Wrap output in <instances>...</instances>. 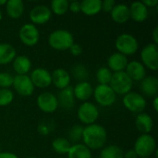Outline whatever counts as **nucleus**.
<instances>
[{"label": "nucleus", "instance_id": "obj_1", "mask_svg": "<svg viewBox=\"0 0 158 158\" xmlns=\"http://www.w3.org/2000/svg\"><path fill=\"white\" fill-rule=\"evenodd\" d=\"M81 140L83 141V144L91 151L99 150L104 148L107 140V133L103 126L91 124L83 128Z\"/></svg>", "mask_w": 158, "mask_h": 158}, {"label": "nucleus", "instance_id": "obj_2", "mask_svg": "<svg viewBox=\"0 0 158 158\" xmlns=\"http://www.w3.org/2000/svg\"><path fill=\"white\" fill-rule=\"evenodd\" d=\"M73 35L67 30H56L52 31L48 37L49 45L55 50L58 51L69 50V47L73 44Z\"/></svg>", "mask_w": 158, "mask_h": 158}, {"label": "nucleus", "instance_id": "obj_3", "mask_svg": "<svg viewBox=\"0 0 158 158\" xmlns=\"http://www.w3.org/2000/svg\"><path fill=\"white\" fill-rule=\"evenodd\" d=\"M116 94L125 95L128 93L131 92L133 81L127 75L125 71L114 72L111 78V81L108 84Z\"/></svg>", "mask_w": 158, "mask_h": 158}, {"label": "nucleus", "instance_id": "obj_4", "mask_svg": "<svg viewBox=\"0 0 158 158\" xmlns=\"http://www.w3.org/2000/svg\"><path fill=\"white\" fill-rule=\"evenodd\" d=\"M133 150L138 157H150L156 150V142L150 134H142L136 140Z\"/></svg>", "mask_w": 158, "mask_h": 158}, {"label": "nucleus", "instance_id": "obj_5", "mask_svg": "<svg viewBox=\"0 0 158 158\" xmlns=\"http://www.w3.org/2000/svg\"><path fill=\"white\" fill-rule=\"evenodd\" d=\"M115 45L118 53L126 56L134 55L139 48L137 39L130 33H122L118 35L116 39Z\"/></svg>", "mask_w": 158, "mask_h": 158}, {"label": "nucleus", "instance_id": "obj_6", "mask_svg": "<svg viewBox=\"0 0 158 158\" xmlns=\"http://www.w3.org/2000/svg\"><path fill=\"white\" fill-rule=\"evenodd\" d=\"M96 103L101 106H110L117 100V94L109 85L98 84L93 93Z\"/></svg>", "mask_w": 158, "mask_h": 158}, {"label": "nucleus", "instance_id": "obj_7", "mask_svg": "<svg viewBox=\"0 0 158 158\" xmlns=\"http://www.w3.org/2000/svg\"><path fill=\"white\" fill-rule=\"evenodd\" d=\"M124 106L134 114H141L146 107L145 98L139 93L130 92L123 96Z\"/></svg>", "mask_w": 158, "mask_h": 158}, {"label": "nucleus", "instance_id": "obj_8", "mask_svg": "<svg viewBox=\"0 0 158 158\" xmlns=\"http://www.w3.org/2000/svg\"><path fill=\"white\" fill-rule=\"evenodd\" d=\"M77 115L81 123L85 125H91L94 124L99 118V110L94 104L91 102H84L80 106Z\"/></svg>", "mask_w": 158, "mask_h": 158}, {"label": "nucleus", "instance_id": "obj_9", "mask_svg": "<svg viewBox=\"0 0 158 158\" xmlns=\"http://www.w3.org/2000/svg\"><path fill=\"white\" fill-rule=\"evenodd\" d=\"M142 64L144 68L151 70H157L158 69V46L157 44H148L145 45L141 52Z\"/></svg>", "mask_w": 158, "mask_h": 158}, {"label": "nucleus", "instance_id": "obj_10", "mask_svg": "<svg viewBox=\"0 0 158 158\" xmlns=\"http://www.w3.org/2000/svg\"><path fill=\"white\" fill-rule=\"evenodd\" d=\"M19 37L23 44L34 46L40 39V32L35 25L32 23H26L19 29Z\"/></svg>", "mask_w": 158, "mask_h": 158}, {"label": "nucleus", "instance_id": "obj_11", "mask_svg": "<svg viewBox=\"0 0 158 158\" xmlns=\"http://www.w3.org/2000/svg\"><path fill=\"white\" fill-rule=\"evenodd\" d=\"M37 106L44 113H53L58 107L57 98L50 92H44L40 94L36 99Z\"/></svg>", "mask_w": 158, "mask_h": 158}, {"label": "nucleus", "instance_id": "obj_12", "mask_svg": "<svg viewBox=\"0 0 158 158\" xmlns=\"http://www.w3.org/2000/svg\"><path fill=\"white\" fill-rule=\"evenodd\" d=\"M13 88L20 96H30L34 92V86L28 75H16L13 79Z\"/></svg>", "mask_w": 158, "mask_h": 158}, {"label": "nucleus", "instance_id": "obj_13", "mask_svg": "<svg viewBox=\"0 0 158 158\" xmlns=\"http://www.w3.org/2000/svg\"><path fill=\"white\" fill-rule=\"evenodd\" d=\"M51 16H52L51 9L45 5H37L33 6L29 13L30 20L32 22L33 25L45 24L46 22L49 21Z\"/></svg>", "mask_w": 158, "mask_h": 158}, {"label": "nucleus", "instance_id": "obj_14", "mask_svg": "<svg viewBox=\"0 0 158 158\" xmlns=\"http://www.w3.org/2000/svg\"><path fill=\"white\" fill-rule=\"evenodd\" d=\"M30 79L34 87L44 89L51 85L52 83V77L51 73L43 68H37L32 70L31 73Z\"/></svg>", "mask_w": 158, "mask_h": 158}, {"label": "nucleus", "instance_id": "obj_15", "mask_svg": "<svg viewBox=\"0 0 158 158\" xmlns=\"http://www.w3.org/2000/svg\"><path fill=\"white\" fill-rule=\"evenodd\" d=\"M124 71L132 81H141L146 77V70L144 66L136 60L129 62Z\"/></svg>", "mask_w": 158, "mask_h": 158}, {"label": "nucleus", "instance_id": "obj_16", "mask_svg": "<svg viewBox=\"0 0 158 158\" xmlns=\"http://www.w3.org/2000/svg\"><path fill=\"white\" fill-rule=\"evenodd\" d=\"M140 88L142 91V95L154 98L157 96L158 93V80L155 76H148L145 77L143 81H141Z\"/></svg>", "mask_w": 158, "mask_h": 158}, {"label": "nucleus", "instance_id": "obj_17", "mask_svg": "<svg viewBox=\"0 0 158 158\" xmlns=\"http://www.w3.org/2000/svg\"><path fill=\"white\" fill-rule=\"evenodd\" d=\"M56 98H57L58 106H60L64 109H71L74 106V103H75L73 87L68 86L65 89L60 90Z\"/></svg>", "mask_w": 158, "mask_h": 158}, {"label": "nucleus", "instance_id": "obj_18", "mask_svg": "<svg viewBox=\"0 0 158 158\" xmlns=\"http://www.w3.org/2000/svg\"><path fill=\"white\" fill-rule=\"evenodd\" d=\"M128 63H129V61H128L127 56L118 52L112 54L107 59L108 69L114 72L124 71Z\"/></svg>", "mask_w": 158, "mask_h": 158}, {"label": "nucleus", "instance_id": "obj_19", "mask_svg": "<svg viewBox=\"0 0 158 158\" xmlns=\"http://www.w3.org/2000/svg\"><path fill=\"white\" fill-rule=\"evenodd\" d=\"M52 83L57 89H65L69 86L70 82V74L64 69H56L51 73Z\"/></svg>", "mask_w": 158, "mask_h": 158}, {"label": "nucleus", "instance_id": "obj_20", "mask_svg": "<svg viewBox=\"0 0 158 158\" xmlns=\"http://www.w3.org/2000/svg\"><path fill=\"white\" fill-rule=\"evenodd\" d=\"M130 7V16L136 22H143L148 17V8L142 1L133 2Z\"/></svg>", "mask_w": 158, "mask_h": 158}, {"label": "nucleus", "instance_id": "obj_21", "mask_svg": "<svg viewBox=\"0 0 158 158\" xmlns=\"http://www.w3.org/2000/svg\"><path fill=\"white\" fill-rule=\"evenodd\" d=\"M110 15H111V19L115 22L119 24L125 23L131 19L130 7L125 4H118L111 10Z\"/></svg>", "mask_w": 158, "mask_h": 158}, {"label": "nucleus", "instance_id": "obj_22", "mask_svg": "<svg viewBox=\"0 0 158 158\" xmlns=\"http://www.w3.org/2000/svg\"><path fill=\"white\" fill-rule=\"evenodd\" d=\"M94 89L92 84L88 81H81L78 82L75 87H73V94L74 97L80 101H87L93 95Z\"/></svg>", "mask_w": 158, "mask_h": 158}, {"label": "nucleus", "instance_id": "obj_23", "mask_svg": "<svg viewBox=\"0 0 158 158\" xmlns=\"http://www.w3.org/2000/svg\"><path fill=\"white\" fill-rule=\"evenodd\" d=\"M135 125L137 130L143 134H149L154 128V121L151 116L146 113L138 114L135 119Z\"/></svg>", "mask_w": 158, "mask_h": 158}, {"label": "nucleus", "instance_id": "obj_24", "mask_svg": "<svg viewBox=\"0 0 158 158\" xmlns=\"http://www.w3.org/2000/svg\"><path fill=\"white\" fill-rule=\"evenodd\" d=\"M12 66L17 75H27L31 69V62L26 56H18L12 61Z\"/></svg>", "mask_w": 158, "mask_h": 158}, {"label": "nucleus", "instance_id": "obj_25", "mask_svg": "<svg viewBox=\"0 0 158 158\" xmlns=\"http://www.w3.org/2000/svg\"><path fill=\"white\" fill-rule=\"evenodd\" d=\"M102 10L101 0H83L81 2V11L86 16H94Z\"/></svg>", "mask_w": 158, "mask_h": 158}, {"label": "nucleus", "instance_id": "obj_26", "mask_svg": "<svg viewBox=\"0 0 158 158\" xmlns=\"http://www.w3.org/2000/svg\"><path fill=\"white\" fill-rule=\"evenodd\" d=\"M6 11L8 17L19 19L24 11V4L21 0H8L6 3Z\"/></svg>", "mask_w": 158, "mask_h": 158}, {"label": "nucleus", "instance_id": "obj_27", "mask_svg": "<svg viewBox=\"0 0 158 158\" xmlns=\"http://www.w3.org/2000/svg\"><path fill=\"white\" fill-rule=\"evenodd\" d=\"M16 50L10 44H0V65L9 64L16 57Z\"/></svg>", "mask_w": 158, "mask_h": 158}, {"label": "nucleus", "instance_id": "obj_28", "mask_svg": "<svg viewBox=\"0 0 158 158\" xmlns=\"http://www.w3.org/2000/svg\"><path fill=\"white\" fill-rule=\"evenodd\" d=\"M68 158H92V151L83 143H76L71 145Z\"/></svg>", "mask_w": 158, "mask_h": 158}, {"label": "nucleus", "instance_id": "obj_29", "mask_svg": "<svg viewBox=\"0 0 158 158\" xmlns=\"http://www.w3.org/2000/svg\"><path fill=\"white\" fill-rule=\"evenodd\" d=\"M71 147V143L67 138H56L52 143L53 150L59 155H67Z\"/></svg>", "mask_w": 158, "mask_h": 158}, {"label": "nucleus", "instance_id": "obj_30", "mask_svg": "<svg viewBox=\"0 0 158 158\" xmlns=\"http://www.w3.org/2000/svg\"><path fill=\"white\" fill-rule=\"evenodd\" d=\"M124 153L122 149L115 144L106 146L102 149L100 158H124Z\"/></svg>", "mask_w": 158, "mask_h": 158}, {"label": "nucleus", "instance_id": "obj_31", "mask_svg": "<svg viewBox=\"0 0 158 158\" xmlns=\"http://www.w3.org/2000/svg\"><path fill=\"white\" fill-rule=\"evenodd\" d=\"M69 4L68 0H53L51 2V12L57 16L64 15L69 10Z\"/></svg>", "mask_w": 158, "mask_h": 158}, {"label": "nucleus", "instance_id": "obj_32", "mask_svg": "<svg viewBox=\"0 0 158 158\" xmlns=\"http://www.w3.org/2000/svg\"><path fill=\"white\" fill-rule=\"evenodd\" d=\"M112 75L113 72L107 67H102L96 71V80L99 84L108 85L111 81Z\"/></svg>", "mask_w": 158, "mask_h": 158}, {"label": "nucleus", "instance_id": "obj_33", "mask_svg": "<svg viewBox=\"0 0 158 158\" xmlns=\"http://www.w3.org/2000/svg\"><path fill=\"white\" fill-rule=\"evenodd\" d=\"M71 73L74 77L75 80L79 81V82L81 81H86L88 77H89V72L87 70V69L85 68V66L81 65V64H77L72 68Z\"/></svg>", "mask_w": 158, "mask_h": 158}, {"label": "nucleus", "instance_id": "obj_34", "mask_svg": "<svg viewBox=\"0 0 158 158\" xmlns=\"http://www.w3.org/2000/svg\"><path fill=\"white\" fill-rule=\"evenodd\" d=\"M82 131H83V127L81 125H74L72 126L68 133L69 136V143H74V144L79 143V142L82 139Z\"/></svg>", "mask_w": 158, "mask_h": 158}, {"label": "nucleus", "instance_id": "obj_35", "mask_svg": "<svg viewBox=\"0 0 158 158\" xmlns=\"http://www.w3.org/2000/svg\"><path fill=\"white\" fill-rule=\"evenodd\" d=\"M14 99V94L10 89H0V106H6Z\"/></svg>", "mask_w": 158, "mask_h": 158}, {"label": "nucleus", "instance_id": "obj_36", "mask_svg": "<svg viewBox=\"0 0 158 158\" xmlns=\"http://www.w3.org/2000/svg\"><path fill=\"white\" fill-rule=\"evenodd\" d=\"M14 76H12L8 72H0V88L1 89H8L13 84Z\"/></svg>", "mask_w": 158, "mask_h": 158}, {"label": "nucleus", "instance_id": "obj_37", "mask_svg": "<svg viewBox=\"0 0 158 158\" xmlns=\"http://www.w3.org/2000/svg\"><path fill=\"white\" fill-rule=\"evenodd\" d=\"M115 6H116V2L114 0L102 1V10L105 12H111V10Z\"/></svg>", "mask_w": 158, "mask_h": 158}, {"label": "nucleus", "instance_id": "obj_38", "mask_svg": "<svg viewBox=\"0 0 158 158\" xmlns=\"http://www.w3.org/2000/svg\"><path fill=\"white\" fill-rule=\"evenodd\" d=\"M69 52L71 55L75 56H80L81 53H82V47L81 44H77V43H73V44L69 47Z\"/></svg>", "mask_w": 158, "mask_h": 158}, {"label": "nucleus", "instance_id": "obj_39", "mask_svg": "<svg viewBox=\"0 0 158 158\" xmlns=\"http://www.w3.org/2000/svg\"><path fill=\"white\" fill-rule=\"evenodd\" d=\"M69 9L73 13H78L81 11V2L79 1H71L69 4Z\"/></svg>", "mask_w": 158, "mask_h": 158}, {"label": "nucleus", "instance_id": "obj_40", "mask_svg": "<svg viewBox=\"0 0 158 158\" xmlns=\"http://www.w3.org/2000/svg\"><path fill=\"white\" fill-rule=\"evenodd\" d=\"M38 131L43 135H47L49 134V127L48 126L46 127V125L44 124H40L38 127Z\"/></svg>", "mask_w": 158, "mask_h": 158}, {"label": "nucleus", "instance_id": "obj_41", "mask_svg": "<svg viewBox=\"0 0 158 158\" xmlns=\"http://www.w3.org/2000/svg\"><path fill=\"white\" fill-rule=\"evenodd\" d=\"M143 3V5L148 8V7H152V6H156L158 4L157 0H144V1H142Z\"/></svg>", "mask_w": 158, "mask_h": 158}, {"label": "nucleus", "instance_id": "obj_42", "mask_svg": "<svg viewBox=\"0 0 158 158\" xmlns=\"http://www.w3.org/2000/svg\"><path fill=\"white\" fill-rule=\"evenodd\" d=\"M0 158H19L18 156H16L13 153L10 152H1L0 153Z\"/></svg>", "mask_w": 158, "mask_h": 158}, {"label": "nucleus", "instance_id": "obj_43", "mask_svg": "<svg viewBox=\"0 0 158 158\" xmlns=\"http://www.w3.org/2000/svg\"><path fill=\"white\" fill-rule=\"evenodd\" d=\"M124 158H138V156H137V154L135 153V151L134 150H130V151H128V152H126L125 154H124Z\"/></svg>", "mask_w": 158, "mask_h": 158}, {"label": "nucleus", "instance_id": "obj_44", "mask_svg": "<svg viewBox=\"0 0 158 158\" xmlns=\"http://www.w3.org/2000/svg\"><path fill=\"white\" fill-rule=\"evenodd\" d=\"M152 37H153V41H154V44H158V27L156 26L154 30H153V32H152Z\"/></svg>", "mask_w": 158, "mask_h": 158}, {"label": "nucleus", "instance_id": "obj_45", "mask_svg": "<svg viewBox=\"0 0 158 158\" xmlns=\"http://www.w3.org/2000/svg\"><path fill=\"white\" fill-rule=\"evenodd\" d=\"M153 106H154V109L156 112H157L158 110V98L157 96L154 97V100H153Z\"/></svg>", "mask_w": 158, "mask_h": 158}, {"label": "nucleus", "instance_id": "obj_46", "mask_svg": "<svg viewBox=\"0 0 158 158\" xmlns=\"http://www.w3.org/2000/svg\"><path fill=\"white\" fill-rule=\"evenodd\" d=\"M6 0H0V6H3V5H6Z\"/></svg>", "mask_w": 158, "mask_h": 158}, {"label": "nucleus", "instance_id": "obj_47", "mask_svg": "<svg viewBox=\"0 0 158 158\" xmlns=\"http://www.w3.org/2000/svg\"><path fill=\"white\" fill-rule=\"evenodd\" d=\"M2 19V12H1V9H0V20Z\"/></svg>", "mask_w": 158, "mask_h": 158}, {"label": "nucleus", "instance_id": "obj_48", "mask_svg": "<svg viewBox=\"0 0 158 158\" xmlns=\"http://www.w3.org/2000/svg\"><path fill=\"white\" fill-rule=\"evenodd\" d=\"M28 158H36V157H33V156H31V157H28Z\"/></svg>", "mask_w": 158, "mask_h": 158}, {"label": "nucleus", "instance_id": "obj_49", "mask_svg": "<svg viewBox=\"0 0 158 158\" xmlns=\"http://www.w3.org/2000/svg\"><path fill=\"white\" fill-rule=\"evenodd\" d=\"M139 158H151V157H139Z\"/></svg>", "mask_w": 158, "mask_h": 158}, {"label": "nucleus", "instance_id": "obj_50", "mask_svg": "<svg viewBox=\"0 0 158 158\" xmlns=\"http://www.w3.org/2000/svg\"><path fill=\"white\" fill-rule=\"evenodd\" d=\"M0 153H1V151H0Z\"/></svg>", "mask_w": 158, "mask_h": 158}]
</instances>
